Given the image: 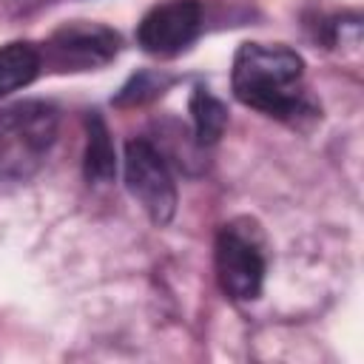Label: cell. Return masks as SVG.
Listing matches in <instances>:
<instances>
[{
    "mask_svg": "<svg viewBox=\"0 0 364 364\" xmlns=\"http://www.w3.org/2000/svg\"><path fill=\"white\" fill-rule=\"evenodd\" d=\"M213 264H216V279L225 296H230L233 301L259 299L267 259H264L256 225H250L247 219L222 225L213 247Z\"/></svg>",
    "mask_w": 364,
    "mask_h": 364,
    "instance_id": "cell-3",
    "label": "cell"
},
{
    "mask_svg": "<svg viewBox=\"0 0 364 364\" xmlns=\"http://www.w3.org/2000/svg\"><path fill=\"white\" fill-rule=\"evenodd\" d=\"M188 108H191V117H193V139H196V145H202V148L213 145L222 136L225 125H228L225 102L216 100L205 85H196L193 94H191Z\"/></svg>",
    "mask_w": 364,
    "mask_h": 364,
    "instance_id": "cell-9",
    "label": "cell"
},
{
    "mask_svg": "<svg viewBox=\"0 0 364 364\" xmlns=\"http://www.w3.org/2000/svg\"><path fill=\"white\" fill-rule=\"evenodd\" d=\"M43 68V54L34 43L14 40L0 46V100L34 82Z\"/></svg>",
    "mask_w": 364,
    "mask_h": 364,
    "instance_id": "cell-8",
    "label": "cell"
},
{
    "mask_svg": "<svg viewBox=\"0 0 364 364\" xmlns=\"http://www.w3.org/2000/svg\"><path fill=\"white\" fill-rule=\"evenodd\" d=\"M122 48V37L102 23H65L46 43V60L60 71H94L108 65Z\"/></svg>",
    "mask_w": 364,
    "mask_h": 364,
    "instance_id": "cell-5",
    "label": "cell"
},
{
    "mask_svg": "<svg viewBox=\"0 0 364 364\" xmlns=\"http://www.w3.org/2000/svg\"><path fill=\"white\" fill-rule=\"evenodd\" d=\"M57 139V108L23 100L0 111V179L23 182L34 176Z\"/></svg>",
    "mask_w": 364,
    "mask_h": 364,
    "instance_id": "cell-2",
    "label": "cell"
},
{
    "mask_svg": "<svg viewBox=\"0 0 364 364\" xmlns=\"http://www.w3.org/2000/svg\"><path fill=\"white\" fill-rule=\"evenodd\" d=\"M230 85L242 105L282 122L318 114L304 88V60L287 46L242 43L233 54Z\"/></svg>",
    "mask_w": 364,
    "mask_h": 364,
    "instance_id": "cell-1",
    "label": "cell"
},
{
    "mask_svg": "<svg viewBox=\"0 0 364 364\" xmlns=\"http://www.w3.org/2000/svg\"><path fill=\"white\" fill-rule=\"evenodd\" d=\"M168 82H171V80H165V77H159V74H154V71H139V74H134V77L119 88V94H117L114 102H117V105H142V102L159 97Z\"/></svg>",
    "mask_w": 364,
    "mask_h": 364,
    "instance_id": "cell-10",
    "label": "cell"
},
{
    "mask_svg": "<svg viewBox=\"0 0 364 364\" xmlns=\"http://www.w3.org/2000/svg\"><path fill=\"white\" fill-rule=\"evenodd\" d=\"M48 3H57V0H6V11H9L11 17H26V14L40 11V9L48 6Z\"/></svg>",
    "mask_w": 364,
    "mask_h": 364,
    "instance_id": "cell-11",
    "label": "cell"
},
{
    "mask_svg": "<svg viewBox=\"0 0 364 364\" xmlns=\"http://www.w3.org/2000/svg\"><path fill=\"white\" fill-rule=\"evenodd\" d=\"M125 185L154 225H168L176 210V185L165 154L151 139L125 145Z\"/></svg>",
    "mask_w": 364,
    "mask_h": 364,
    "instance_id": "cell-4",
    "label": "cell"
},
{
    "mask_svg": "<svg viewBox=\"0 0 364 364\" xmlns=\"http://www.w3.org/2000/svg\"><path fill=\"white\" fill-rule=\"evenodd\" d=\"M202 31V3L199 0H165L145 11L136 26V43L151 57L182 54Z\"/></svg>",
    "mask_w": 364,
    "mask_h": 364,
    "instance_id": "cell-6",
    "label": "cell"
},
{
    "mask_svg": "<svg viewBox=\"0 0 364 364\" xmlns=\"http://www.w3.org/2000/svg\"><path fill=\"white\" fill-rule=\"evenodd\" d=\"M85 156H82V173L85 182L91 185H108L117 176V154H114V142L108 134L105 119L91 111L85 119Z\"/></svg>",
    "mask_w": 364,
    "mask_h": 364,
    "instance_id": "cell-7",
    "label": "cell"
}]
</instances>
